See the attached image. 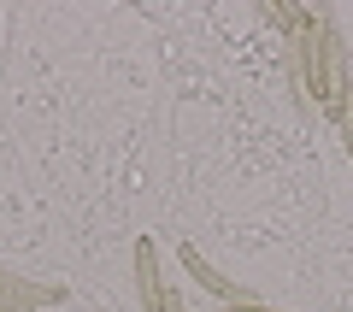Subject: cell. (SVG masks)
Returning <instances> with one entry per match:
<instances>
[{
  "mask_svg": "<svg viewBox=\"0 0 353 312\" xmlns=\"http://www.w3.org/2000/svg\"><path fill=\"white\" fill-rule=\"evenodd\" d=\"M218 312H283V306H265V300H248V306H218Z\"/></svg>",
  "mask_w": 353,
  "mask_h": 312,
  "instance_id": "obj_4",
  "label": "cell"
},
{
  "mask_svg": "<svg viewBox=\"0 0 353 312\" xmlns=\"http://www.w3.org/2000/svg\"><path fill=\"white\" fill-rule=\"evenodd\" d=\"M165 312H183V295L176 289H165Z\"/></svg>",
  "mask_w": 353,
  "mask_h": 312,
  "instance_id": "obj_5",
  "label": "cell"
},
{
  "mask_svg": "<svg viewBox=\"0 0 353 312\" xmlns=\"http://www.w3.org/2000/svg\"><path fill=\"white\" fill-rule=\"evenodd\" d=\"M136 295H141V312H165V271H159L153 236H136Z\"/></svg>",
  "mask_w": 353,
  "mask_h": 312,
  "instance_id": "obj_3",
  "label": "cell"
},
{
  "mask_svg": "<svg viewBox=\"0 0 353 312\" xmlns=\"http://www.w3.org/2000/svg\"><path fill=\"white\" fill-rule=\"evenodd\" d=\"M176 265H183V271H189L212 300H224V306H248V300H259V289H253V283H230V277L218 271V265L206 260L194 242H176Z\"/></svg>",
  "mask_w": 353,
  "mask_h": 312,
  "instance_id": "obj_1",
  "label": "cell"
},
{
  "mask_svg": "<svg viewBox=\"0 0 353 312\" xmlns=\"http://www.w3.org/2000/svg\"><path fill=\"white\" fill-rule=\"evenodd\" d=\"M71 295L65 283H30V277L0 271V312H41V306H59Z\"/></svg>",
  "mask_w": 353,
  "mask_h": 312,
  "instance_id": "obj_2",
  "label": "cell"
},
{
  "mask_svg": "<svg viewBox=\"0 0 353 312\" xmlns=\"http://www.w3.org/2000/svg\"><path fill=\"white\" fill-rule=\"evenodd\" d=\"M341 148H347V159H353V118L341 124Z\"/></svg>",
  "mask_w": 353,
  "mask_h": 312,
  "instance_id": "obj_6",
  "label": "cell"
}]
</instances>
